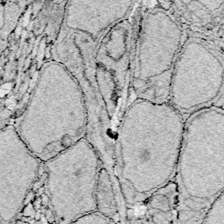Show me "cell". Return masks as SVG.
I'll list each match as a JSON object with an SVG mask.
<instances>
[{
    "instance_id": "cell-1",
    "label": "cell",
    "mask_w": 224,
    "mask_h": 224,
    "mask_svg": "<svg viewBox=\"0 0 224 224\" xmlns=\"http://www.w3.org/2000/svg\"><path fill=\"white\" fill-rule=\"evenodd\" d=\"M186 119L168 103L138 98L124 112L116 142L117 176L123 198L134 205L172 182Z\"/></svg>"
},
{
    "instance_id": "cell-2",
    "label": "cell",
    "mask_w": 224,
    "mask_h": 224,
    "mask_svg": "<svg viewBox=\"0 0 224 224\" xmlns=\"http://www.w3.org/2000/svg\"><path fill=\"white\" fill-rule=\"evenodd\" d=\"M88 110L77 79L57 61L41 67L23 114L14 126L43 163L86 139Z\"/></svg>"
},
{
    "instance_id": "cell-3",
    "label": "cell",
    "mask_w": 224,
    "mask_h": 224,
    "mask_svg": "<svg viewBox=\"0 0 224 224\" xmlns=\"http://www.w3.org/2000/svg\"><path fill=\"white\" fill-rule=\"evenodd\" d=\"M177 186L190 207H209L224 191V109L211 105L188 116Z\"/></svg>"
},
{
    "instance_id": "cell-4",
    "label": "cell",
    "mask_w": 224,
    "mask_h": 224,
    "mask_svg": "<svg viewBox=\"0 0 224 224\" xmlns=\"http://www.w3.org/2000/svg\"><path fill=\"white\" fill-rule=\"evenodd\" d=\"M46 188L57 224L97 212L96 189L102 163L87 139L43 163Z\"/></svg>"
},
{
    "instance_id": "cell-5",
    "label": "cell",
    "mask_w": 224,
    "mask_h": 224,
    "mask_svg": "<svg viewBox=\"0 0 224 224\" xmlns=\"http://www.w3.org/2000/svg\"><path fill=\"white\" fill-rule=\"evenodd\" d=\"M183 29L162 7L144 14L138 39L133 85L140 98L169 103L172 75L183 44Z\"/></svg>"
},
{
    "instance_id": "cell-6",
    "label": "cell",
    "mask_w": 224,
    "mask_h": 224,
    "mask_svg": "<svg viewBox=\"0 0 224 224\" xmlns=\"http://www.w3.org/2000/svg\"><path fill=\"white\" fill-rule=\"evenodd\" d=\"M223 91V52L204 38H187L173 67L170 105L190 116L214 105Z\"/></svg>"
},
{
    "instance_id": "cell-7",
    "label": "cell",
    "mask_w": 224,
    "mask_h": 224,
    "mask_svg": "<svg viewBox=\"0 0 224 224\" xmlns=\"http://www.w3.org/2000/svg\"><path fill=\"white\" fill-rule=\"evenodd\" d=\"M43 162L14 126L0 130V222L14 224Z\"/></svg>"
},
{
    "instance_id": "cell-8",
    "label": "cell",
    "mask_w": 224,
    "mask_h": 224,
    "mask_svg": "<svg viewBox=\"0 0 224 224\" xmlns=\"http://www.w3.org/2000/svg\"><path fill=\"white\" fill-rule=\"evenodd\" d=\"M132 1H68L64 24L96 39L103 30L127 16Z\"/></svg>"
},
{
    "instance_id": "cell-9",
    "label": "cell",
    "mask_w": 224,
    "mask_h": 224,
    "mask_svg": "<svg viewBox=\"0 0 224 224\" xmlns=\"http://www.w3.org/2000/svg\"><path fill=\"white\" fill-rule=\"evenodd\" d=\"M97 212L107 218H115L117 214V202L109 173L102 167L99 173L96 189Z\"/></svg>"
},
{
    "instance_id": "cell-10",
    "label": "cell",
    "mask_w": 224,
    "mask_h": 224,
    "mask_svg": "<svg viewBox=\"0 0 224 224\" xmlns=\"http://www.w3.org/2000/svg\"><path fill=\"white\" fill-rule=\"evenodd\" d=\"M200 224H224V191L207 208Z\"/></svg>"
},
{
    "instance_id": "cell-11",
    "label": "cell",
    "mask_w": 224,
    "mask_h": 224,
    "mask_svg": "<svg viewBox=\"0 0 224 224\" xmlns=\"http://www.w3.org/2000/svg\"><path fill=\"white\" fill-rule=\"evenodd\" d=\"M109 220L100 213L94 212L79 217L70 224H109Z\"/></svg>"
},
{
    "instance_id": "cell-12",
    "label": "cell",
    "mask_w": 224,
    "mask_h": 224,
    "mask_svg": "<svg viewBox=\"0 0 224 224\" xmlns=\"http://www.w3.org/2000/svg\"><path fill=\"white\" fill-rule=\"evenodd\" d=\"M201 6H204L206 8L209 9L210 11H215L220 8V6L223 5V1H200L198 2Z\"/></svg>"
},
{
    "instance_id": "cell-13",
    "label": "cell",
    "mask_w": 224,
    "mask_h": 224,
    "mask_svg": "<svg viewBox=\"0 0 224 224\" xmlns=\"http://www.w3.org/2000/svg\"><path fill=\"white\" fill-rule=\"evenodd\" d=\"M214 105H217V106H220L221 108H222L224 109V92L222 93V97L219 98V100L215 103Z\"/></svg>"
},
{
    "instance_id": "cell-14",
    "label": "cell",
    "mask_w": 224,
    "mask_h": 224,
    "mask_svg": "<svg viewBox=\"0 0 224 224\" xmlns=\"http://www.w3.org/2000/svg\"><path fill=\"white\" fill-rule=\"evenodd\" d=\"M14 224H32V223L26 222H23V221H17Z\"/></svg>"
},
{
    "instance_id": "cell-15",
    "label": "cell",
    "mask_w": 224,
    "mask_h": 224,
    "mask_svg": "<svg viewBox=\"0 0 224 224\" xmlns=\"http://www.w3.org/2000/svg\"><path fill=\"white\" fill-rule=\"evenodd\" d=\"M215 20H216V21H220V20H221V18H220V17H218V18H215Z\"/></svg>"
}]
</instances>
